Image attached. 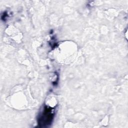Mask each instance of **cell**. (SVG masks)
Wrapping results in <instances>:
<instances>
[{
  "label": "cell",
  "mask_w": 128,
  "mask_h": 128,
  "mask_svg": "<svg viewBox=\"0 0 128 128\" xmlns=\"http://www.w3.org/2000/svg\"><path fill=\"white\" fill-rule=\"evenodd\" d=\"M54 114V111L52 108L46 106L44 109V112L40 116L38 120L40 124H48L51 123Z\"/></svg>",
  "instance_id": "6da1fadb"
}]
</instances>
